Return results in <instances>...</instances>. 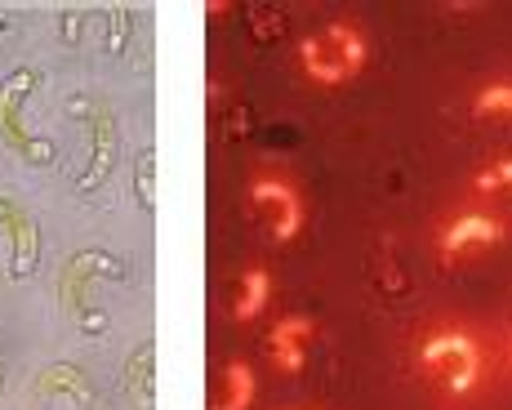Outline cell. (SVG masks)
Here are the masks:
<instances>
[{"label": "cell", "instance_id": "obj_1", "mask_svg": "<svg viewBox=\"0 0 512 410\" xmlns=\"http://www.w3.org/2000/svg\"><path fill=\"white\" fill-rule=\"evenodd\" d=\"M481 370H486V353H481L477 335L464 326H432L419 339V375L437 388L446 402H464L481 388Z\"/></svg>", "mask_w": 512, "mask_h": 410}, {"label": "cell", "instance_id": "obj_2", "mask_svg": "<svg viewBox=\"0 0 512 410\" xmlns=\"http://www.w3.org/2000/svg\"><path fill=\"white\" fill-rule=\"evenodd\" d=\"M366 32L357 23H326L312 36H303L299 45V72L308 76L321 90H334V85H348L366 72Z\"/></svg>", "mask_w": 512, "mask_h": 410}, {"label": "cell", "instance_id": "obj_3", "mask_svg": "<svg viewBox=\"0 0 512 410\" xmlns=\"http://www.w3.org/2000/svg\"><path fill=\"white\" fill-rule=\"evenodd\" d=\"M508 241V219L499 210H459L437 228V259L441 268H464V263L486 259Z\"/></svg>", "mask_w": 512, "mask_h": 410}, {"label": "cell", "instance_id": "obj_4", "mask_svg": "<svg viewBox=\"0 0 512 410\" xmlns=\"http://www.w3.org/2000/svg\"><path fill=\"white\" fill-rule=\"evenodd\" d=\"M245 201H250L254 223H259L272 241H294L303 232L308 210H303L299 188H294L290 179H281V174H263V179H254L250 192H245Z\"/></svg>", "mask_w": 512, "mask_h": 410}, {"label": "cell", "instance_id": "obj_5", "mask_svg": "<svg viewBox=\"0 0 512 410\" xmlns=\"http://www.w3.org/2000/svg\"><path fill=\"white\" fill-rule=\"evenodd\" d=\"M312 339H317V321L308 312H285L268 335V361L281 375H303L312 353Z\"/></svg>", "mask_w": 512, "mask_h": 410}, {"label": "cell", "instance_id": "obj_6", "mask_svg": "<svg viewBox=\"0 0 512 410\" xmlns=\"http://www.w3.org/2000/svg\"><path fill=\"white\" fill-rule=\"evenodd\" d=\"M254 393H259V379H254L250 361L232 357L228 366H223V375H219V388H214L210 410H250Z\"/></svg>", "mask_w": 512, "mask_h": 410}, {"label": "cell", "instance_id": "obj_7", "mask_svg": "<svg viewBox=\"0 0 512 410\" xmlns=\"http://www.w3.org/2000/svg\"><path fill=\"white\" fill-rule=\"evenodd\" d=\"M268 299H272V272L268 268H245L241 277H236V295H232V317L241 321H254L263 308H268Z\"/></svg>", "mask_w": 512, "mask_h": 410}, {"label": "cell", "instance_id": "obj_8", "mask_svg": "<svg viewBox=\"0 0 512 410\" xmlns=\"http://www.w3.org/2000/svg\"><path fill=\"white\" fill-rule=\"evenodd\" d=\"M472 197L481 205H499V210H512V156H499L486 170L472 174Z\"/></svg>", "mask_w": 512, "mask_h": 410}, {"label": "cell", "instance_id": "obj_9", "mask_svg": "<svg viewBox=\"0 0 512 410\" xmlns=\"http://www.w3.org/2000/svg\"><path fill=\"white\" fill-rule=\"evenodd\" d=\"M468 112L472 121H512V76H495V81L477 85Z\"/></svg>", "mask_w": 512, "mask_h": 410}, {"label": "cell", "instance_id": "obj_10", "mask_svg": "<svg viewBox=\"0 0 512 410\" xmlns=\"http://www.w3.org/2000/svg\"><path fill=\"white\" fill-rule=\"evenodd\" d=\"M508 370H512V339H508Z\"/></svg>", "mask_w": 512, "mask_h": 410}]
</instances>
